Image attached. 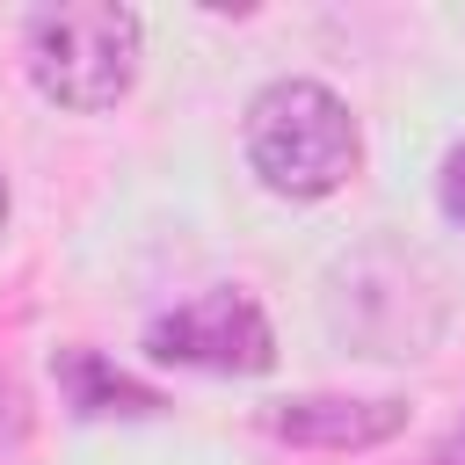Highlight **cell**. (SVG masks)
Returning <instances> with one entry per match:
<instances>
[{
    "label": "cell",
    "instance_id": "obj_1",
    "mask_svg": "<svg viewBox=\"0 0 465 465\" xmlns=\"http://www.w3.org/2000/svg\"><path fill=\"white\" fill-rule=\"evenodd\" d=\"M247 167L262 189L291 196V203H312V196H334L356 160H363V131L349 116V102L327 87V80H269L254 102H247Z\"/></svg>",
    "mask_w": 465,
    "mask_h": 465
},
{
    "label": "cell",
    "instance_id": "obj_2",
    "mask_svg": "<svg viewBox=\"0 0 465 465\" xmlns=\"http://www.w3.org/2000/svg\"><path fill=\"white\" fill-rule=\"evenodd\" d=\"M138 51H145V29L131 7H109V0H80V7H44L29 15V36H22V58H29V80L44 102L58 109H116L138 80Z\"/></svg>",
    "mask_w": 465,
    "mask_h": 465
},
{
    "label": "cell",
    "instance_id": "obj_3",
    "mask_svg": "<svg viewBox=\"0 0 465 465\" xmlns=\"http://www.w3.org/2000/svg\"><path fill=\"white\" fill-rule=\"evenodd\" d=\"M145 349H153L160 363L218 371V378H254V371L276 363L269 312H262L247 291H232V283H218V291H203V298L160 312V320L145 327Z\"/></svg>",
    "mask_w": 465,
    "mask_h": 465
},
{
    "label": "cell",
    "instance_id": "obj_4",
    "mask_svg": "<svg viewBox=\"0 0 465 465\" xmlns=\"http://www.w3.org/2000/svg\"><path fill=\"white\" fill-rule=\"evenodd\" d=\"M407 429V400H349V392H312L269 407V436L298 450H378Z\"/></svg>",
    "mask_w": 465,
    "mask_h": 465
},
{
    "label": "cell",
    "instance_id": "obj_5",
    "mask_svg": "<svg viewBox=\"0 0 465 465\" xmlns=\"http://www.w3.org/2000/svg\"><path fill=\"white\" fill-rule=\"evenodd\" d=\"M58 378H65V392H73L80 414H160V392H145L138 378H124L116 363H102L87 349H65Z\"/></svg>",
    "mask_w": 465,
    "mask_h": 465
},
{
    "label": "cell",
    "instance_id": "obj_6",
    "mask_svg": "<svg viewBox=\"0 0 465 465\" xmlns=\"http://www.w3.org/2000/svg\"><path fill=\"white\" fill-rule=\"evenodd\" d=\"M22 429H29V400H22V385L0 371V450H15Z\"/></svg>",
    "mask_w": 465,
    "mask_h": 465
},
{
    "label": "cell",
    "instance_id": "obj_7",
    "mask_svg": "<svg viewBox=\"0 0 465 465\" xmlns=\"http://www.w3.org/2000/svg\"><path fill=\"white\" fill-rule=\"evenodd\" d=\"M443 211H450V218L465 225V145H458V153L443 160Z\"/></svg>",
    "mask_w": 465,
    "mask_h": 465
},
{
    "label": "cell",
    "instance_id": "obj_8",
    "mask_svg": "<svg viewBox=\"0 0 465 465\" xmlns=\"http://www.w3.org/2000/svg\"><path fill=\"white\" fill-rule=\"evenodd\" d=\"M7 211H15V189H7V174H0V232H7Z\"/></svg>",
    "mask_w": 465,
    "mask_h": 465
}]
</instances>
